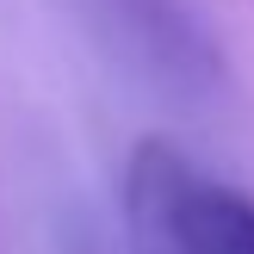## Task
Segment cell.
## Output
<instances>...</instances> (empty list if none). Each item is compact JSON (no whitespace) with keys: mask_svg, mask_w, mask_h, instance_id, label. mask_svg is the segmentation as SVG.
Wrapping results in <instances>:
<instances>
[{"mask_svg":"<svg viewBox=\"0 0 254 254\" xmlns=\"http://www.w3.org/2000/svg\"><path fill=\"white\" fill-rule=\"evenodd\" d=\"M130 217L161 254H254V198L217 186L168 143H143L130 161Z\"/></svg>","mask_w":254,"mask_h":254,"instance_id":"1","label":"cell"}]
</instances>
